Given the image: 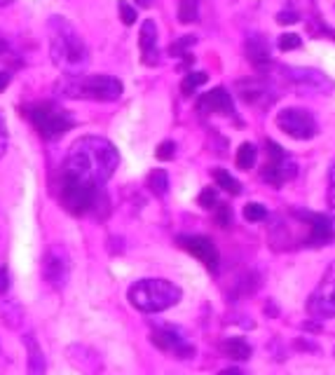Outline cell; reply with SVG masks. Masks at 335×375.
Masks as SVG:
<instances>
[{"label": "cell", "instance_id": "cell-1", "mask_svg": "<svg viewBox=\"0 0 335 375\" xmlns=\"http://www.w3.org/2000/svg\"><path fill=\"white\" fill-rule=\"evenodd\" d=\"M120 164V155L108 139L82 136L70 146L61 166L59 202L73 216H85L103 200V186Z\"/></svg>", "mask_w": 335, "mask_h": 375}, {"label": "cell", "instance_id": "cell-2", "mask_svg": "<svg viewBox=\"0 0 335 375\" xmlns=\"http://www.w3.org/2000/svg\"><path fill=\"white\" fill-rule=\"evenodd\" d=\"M50 35V57L54 66L66 75H82L90 66V52L75 26L63 17H52L47 21Z\"/></svg>", "mask_w": 335, "mask_h": 375}, {"label": "cell", "instance_id": "cell-3", "mask_svg": "<svg viewBox=\"0 0 335 375\" xmlns=\"http://www.w3.org/2000/svg\"><path fill=\"white\" fill-rule=\"evenodd\" d=\"M57 87L66 99L117 101L122 97V82L113 75H66Z\"/></svg>", "mask_w": 335, "mask_h": 375}, {"label": "cell", "instance_id": "cell-4", "mask_svg": "<svg viewBox=\"0 0 335 375\" xmlns=\"http://www.w3.org/2000/svg\"><path fill=\"white\" fill-rule=\"evenodd\" d=\"M181 300V289L167 279H141L129 289V302L145 314L164 312Z\"/></svg>", "mask_w": 335, "mask_h": 375}, {"label": "cell", "instance_id": "cell-5", "mask_svg": "<svg viewBox=\"0 0 335 375\" xmlns=\"http://www.w3.org/2000/svg\"><path fill=\"white\" fill-rule=\"evenodd\" d=\"M26 115L35 127V132L45 136V139H57V136L66 134L68 129H73L75 124L73 115H70L66 108H61V106L57 104H50V101L26 108Z\"/></svg>", "mask_w": 335, "mask_h": 375}, {"label": "cell", "instance_id": "cell-6", "mask_svg": "<svg viewBox=\"0 0 335 375\" xmlns=\"http://www.w3.org/2000/svg\"><path fill=\"white\" fill-rule=\"evenodd\" d=\"M265 155H267V162L261 171L263 183H267V186L272 188H281L284 183L296 178L298 166L293 162V157L279 144H274L272 139L265 141Z\"/></svg>", "mask_w": 335, "mask_h": 375}, {"label": "cell", "instance_id": "cell-7", "mask_svg": "<svg viewBox=\"0 0 335 375\" xmlns=\"http://www.w3.org/2000/svg\"><path fill=\"white\" fill-rule=\"evenodd\" d=\"M307 312L312 319H333L335 317V263L328 265L321 282L316 284L307 300Z\"/></svg>", "mask_w": 335, "mask_h": 375}, {"label": "cell", "instance_id": "cell-8", "mask_svg": "<svg viewBox=\"0 0 335 375\" xmlns=\"http://www.w3.org/2000/svg\"><path fill=\"white\" fill-rule=\"evenodd\" d=\"M277 127L291 139L307 141L316 134V120L305 108H284L277 113Z\"/></svg>", "mask_w": 335, "mask_h": 375}, {"label": "cell", "instance_id": "cell-9", "mask_svg": "<svg viewBox=\"0 0 335 375\" xmlns=\"http://www.w3.org/2000/svg\"><path fill=\"white\" fill-rule=\"evenodd\" d=\"M68 275H70V258H68V251L63 247H54L47 249L45 258H43V277L45 282L50 284L52 289H63L68 282Z\"/></svg>", "mask_w": 335, "mask_h": 375}, {"label": "cell", "instance_id": "cell-10", "mask_svg": "<svg viewBox=\"0 0 335 375\" xmlns=\"http://www.w3.org/2000/svg\"><path fill=\"white\" fill-rule=\"evenodd\" d=\"M284 77L301 94H331L333 82L316 68H286Z\"/></svg>", "mask_w": 335, "mask_h": 375}, {"label": "cell", "instance_id": "cell-11", "mask_svg": "<svg viewBox=\"0 0 335 375\" xmlns=\"http://www.w3.org/2000/svg\"><path fill=\"white\" fill-rule=\"evenodd\" d=\"M179 244L185 249L187 253H192L199 263H204L209 270H216L219 267V249L216 244L204 235H183L179 237Z\"/></svg>", "mask_w": 335, "mask_h": 375}, {"label": "cell", "instance_id": "cell-12", "mask_svg": "<svg viewBox=\"0 0 335 375\" xmlns=\"http://www.w3.org/2000/svg\"><path fill=\"white\" fill-rule=\"evenodd\" d=\"M150 340L155 347H160L162 352H169V354L179 356V359H190V356H195V347L187 345L185 338L176 329H169V326L167 329H157L152 333Z\"/></svg>", "mask_w": 335, "mask_h": 375}, {"label": "cell", "instance_id": "cell-13", "mask_svg": "<svg viewBox=\"0 0 335 375\" xmlns=\"http://www.w3.org/2000/svg\"><path fill=\"white\" fill-rule=\"evenodd\" d=\"M237 92L244 104L256 106V108H270V104L274 101L272 87L263 80H256V77H251V80H239Z\"/></svg>", "mask_w": 335, "mask_h": 375}, {"label": "cell", "instance_id": "cell-14", "mask_svg": "<svg viewBox=\"0 0 335 375\" xmlns=\"http://www.w3.org/2000/svg\"><path fill=\"white\" fill-rule=\"evenodd\" d=\"M139 47H141V59H143L145 66H157V64H160V50H157V23L152 19H145L143 23H141Z\"/></svg>", "mask_w": 335, "mask_h": 375}, {"label": "cell", "instance_id": "cell-15", "mask_svg": "<svg viewBox=\"0 0 335 375\" xmlns=\"http://www.w3.org/2000/svg\"><path fill=\"white\" fill-rule=\"evenodd\" d=\"M199 110L202 113H219V115H232L234 117V104L232 97L225 87H214L211 92L199 99Z\"/></svg>", "mask_w": 335, "mask_h": 375}, {"label": "cell", "instance_id": "cell-16", "mask_svg": "<svg viewBox=\"0 0 335 375\" xmlns=\"http://www.w3.org/2000/svg\"><path fill=\"white\" fill-rule=\"evenodd\" d=\"M246 57H249V61L254 64L256 68L267 70L272 59H270V43L265 40V35L251 33L249 38H246Z\"/></svg>", "mask_w": 335, "mask_h": 375}, {"label": "cell", "instance_id": "cell-17", "mask_svg": "<svg viewBox=\"0 0 335 375\" xmlns=\"http://www.w3.org/2000/svg\"><path fill=\"white\" fill-rule=\"evenodd\" d=\"M221 349L227 359H234V361H246V359H251V354H254L251 345L246 343L244 338H227V340L221 345Z\"/></svg>", "mask_w": 335, "mask_h": 375}, {"label": "cell", "instance_id": "cell-18", "mask_svg": "<svg viewBox=\"0 0 335 375\" xmlns=\"http://www.w3.org/2000/svg\"><path fill=\"white\" fill-rule=\"evenodd\" d=\"M26 347H28V375H43L45 373V356L40 345L35 343L33 336H26Z\"/></svg>", "mask_w": 335, "mask_h": 375}, {"label": "cell", "instance_id": "cell-19", "mask_svg": "<svg viewBox=\"0 0 335 375\" xmlns=\"http://www.w3.org/2000/svg\"><path fill=\"white\" fill-rule=\"evenodd\" d=\"M237 166L239 169H251V166H256V160H258V148L254 144H242L239 146V151H237Z\"/></svg>", "mask_w": 335, "mask_h": 375}, {"label": "cell", "instance_id": "cell-20", "mask_svg": "<svg viewBox=\"0 0 335 375\" xmlns=\"http://www.w3.org/2000/svg\"><path fill=\"white\" fill-rule=\"evenodd\" d=\"M214 178H216V183H219V186L225 190V193H230V195H239V193H242V186H239V181L230 174V171L214 169Z\"/></svg>", "mask_w": 335, "mask_h": 375}, {"label": "cell", "instance_id": "cell-21", "mask_svg": "<svg viewBox=\"0 0 335 375\" xmlns=\"http://www.w3.org/2000/svg\"><path fill=\"white\" fill-rule=\"evenodd\" d=\"M207 80H209L207 73H202V70H192V73H187L183 77V82H181V92H183L185 97H190V94L195 92L197 87L207 85Z\"/></svg>", "mask_w": 335, "mask_h": 375}, {"label": "cell", "instance_id": "cell-22", "mask_svg": "<svg viewBox=\"0 0 335 375\" xmlns=\"http://www.w3.org/2000/svg\"><path fill=\"white\" fill-rule=\"evenodd\" d=\"M199 19V0H181L179 3V21L192 23Z\"/></svg>", "mask_w": 335, "mask_h": 375}, {"label": "cell", "instance_id": "cell-23", "mask_svg": "<svg viewBox=\"0 0 335 375\" xmlns=\"http://www.w3.org/2000/svg\"><path fill=\"white\" fill-rule=\"evenodd\" d=\"M148 188L152 190L155 195H167V190H169V174L164 169H155V171H150V176H148Z\"/></svg>", "mask_w": 335, "mask_h": 375}, {"label": "cell", "instance_id": "cell-24", "mask_svg": "<svg viewBox=\"0 0 335 375\" xmlns=\"http://www.w3.org/2000/svg\"><path fill=\"white\" fill-rule=\"evenodd\" d=\"M244 218L249 223H261L267 218V209L263 204H258V202H249V204L244 206Z\"/></svg>", "mask_w": 335, "mask_h": 375}, {"label": "cell", "instance_id": "cell-25", "mask_svg": "<svg viewBox=\"0 0 335 375\" xmlns=\"http://www.w3.org/2000/svg\"><path fill=\"white\" fill-rule=\"evenodd\" d=\"M195 45V38L192 35H187V38H181L176 40V43H172V47H169V55L172 57H185V59H192V55H187V50Z\"/></svg>", "mask_w": 335, "mask_h": 375}, {"label": "cell", "instance_id": "cell-26", "mask_svg": "<svg viewBox=\"0 0 335 375\" xmlns=\"http://www.w3.org/2000/svg\"><path fill=\"white\" fill-rule=\"evenodd\" d=\"M117 10H120V19L125 26H132L134 21H136V15L139 12L132 8V5L127 3V0H117Z\"/></svg>", "mask_w": 335, "mask_h": 375}, {"label": "cell", "instance_id": "cell-27", "mask_svg": "<svg viewBox=\"0 0 335 375\" xmlns=\"http://www.w3.org/2000/svg\"><path fill=\"white\" fill-rule=\"evenodd\" d=\"M328 213H331V221L335 225V162L328 171Z\"/></svg>", "mask_w": 335, "mask_h": 375}, {"label": "cell", "instance_id": "cell-28", "mask_svg": "<svg viewBox=\"0 0 335 375\" xmlns=\"http://www.w3.org/2000/svg\"><path fill=\"white\" fill-rule=\"evenodd\" d=\"M216 204H219V193L214 188H204L199 193V206L202 209H216Z\"/></svg>", "mask_w": 335, "mask_h": 375}, {"label": "cell", "instance_id": "cell-29", "mask_svg": "<svg viewBox=\"0 0 335 375\" xmlns=\"http://www.w3.org/2000/svg\"><path fill=\"white\" fill-rule=\"evenodd\" d=\"M303 45V38L298 33H284L279 38V50L284 52H291V50H298Z\"/></svg>", "mask_w": 335, "mask_h": 375}, {"label": "cell", "instance_id": "cell-30", "mask_svg": "<svg viewBox=\"0 0 335 375\" xmlns=\"http://www.w3.org/2000/svg\"><path fill=\"white\" fill-rule=\"evenodd\" d=\"M216 209H219V216H216L219 218V225L221 228H227V225L232 223V209L227 204H221V202L216 204Z\"/></svg>", "mask_w": 335, "mask_h": 375}, {"label": "cell", "instance_id": "cell-31", "mask_svg": "<svg viewBox=\"0 0 335 375\" xmlns=\"http://www.w3.org/2000/svg\"><path fill=\"white\" fill-rule=\"evenodd\" d=\"M176 153V144L174 141H162L160 148H157V160H172Z\"/></svg>", "mask_w": 335, "mask_h": 375}, {"label": "cell", "instance_id": "cell-32", "mask_svg": "<svg viewBox=\"0 0 335 375\" xmlns=\"http://www.w3.org/2000/svg\"><path fill=\"white\" fill-rule=\"evenodd\" d=\"M277 21H279V23H293V21H298V12L289 5V8H284V10H281L279 15H277Z\"/></svg>", "mask_w": 335, "mask_h": 375}, {"label": "cell", "instance_id": "cell-33", "mask_svg": "<svg viewBox=\"0 0 335 375\" xmlns=\"http://www.w3.org/2000/svg\"><path fill=\"white\" fill-rule=\"evenodd\" d=\"M5 151H8V129H5V120L0 115V157L5 155Z\"/></svg>", "mask_w": 335, "mask_h": 375}, {"label": "cell", "instance_id": "cell-34", "mask_svg": "<svg viewBox=\"0 0 335 375\" xmlns=\"http://www.w3.org/2000/svg\"><path fill=\"white\" fill-rule=\"evenodd\" d=\"M8 289H10V275L5 267H0V296L8 294Z\"/></svg>", "mask_w": 335, "mask_h": 375}, {"label": "cell", "instance_id": "cell-35", "mask_svg": "<svg viewBox=\"0 0 335 375\" xmlns=\"http://www.w3.org/2000/svg\"><path fill=\"white\" fill-rule=\"evenodd\" d=\"M10 85V73H5V70H0V92H5Z\"/></svg>", "mask_w": 335, "mask_h": 375}, {"label": "cell", "instance_id": "cell-36", "mask_svg": "<svg viewBox=\"0 0 335 375\" xmlns=\"http://www.w3.org/2000/svg\"><path fill=\"white\" fill-rule=\"evenodd\" d=\"M219 375H246V373L239 371V368H225V371H221Z\"/></svg>", "mask_w": 335, "mask_h": 375}, {"label": "cell", "instance_id": "cell-37", "mask_svg": "<svg viewBox=\"0 0 335 375\" xmlns=\"http://www.w3.org/2000/svg\"><path fill=\"white\" fill-rule=\"evenodd\" d=\"M8 50H10V43L3 38V35H0V55H5V52H8Z\"/></svg>", "mask_w": 335, "mask_h": 375}, {"label": "cell", "instance_id": "cell-38", "mask_svg": "<svg viewBox=\"0 0 335 375\" xmlns=\"http://www.w3.org/2000/svg\"><path fill=\"white\" fill-rule=\"evenodd\" d=\"M136 5H139V8H150L152 0H136Z\"/></svg>", "mask_w": 335, "mask_h": 375}, {"label": "cell", "instance_id": "cell-39", "mask_svg": "<svg viewBox=\"0 0 335 375\" xmlns=\"http://www.w3.org/2000/svg\"><path fill=\"white\" fill-rule=\"evenodd\" d=\"M14 0H0V8H5V5H12Z\"/></svg>", "mask_w": 335, "mask_h": 375}]
</instances>
